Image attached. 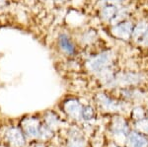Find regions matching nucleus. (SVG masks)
<instances>
[{"label":"nucleus","mask_w":148,"mask_h":147,"mask_svg":"<svg viewBox=\"0 0 148 147\" xmlns=\"http://www.w3.org/2000/svg\"><path fill=\"white\" fill-rule=\"evenodd\" d=\"M112 61H113V54L110 51H105L90 59L88 61V67L91 71L101 73L108 69Z\"/></svg>","instance_id":"f257e3e1"},{"label":"nucleus","mask_w":148,"mask_h":147,"mask_svg":"<svg viewBox=\"0 0 148 147\" xmlns=\"http://www.w3.org/2000/svg\"><path fill=\"white\" fill-rule=\"evenodd\" d=\"M142 81V75L135 72H123L116 74L110 86H133Z\"/></svg>","instance_id":"f03ea898"},{"label":"nucleus","mask_w":148,"mask_h":147,"mask_svg":"<svg viewBox=\"0 0 148 147\" xmlns=\"http://www.w3.org/2000/svg\"><path fill=\"white\" fill-rule=\"evenodd\" d=\"M110 131L114 136H116L118 138L121 136L126 139V137L128 136L130 132V124L125 118L118 116L112 120L111 124H110Z\"/></svg>","instance_id":"7ed1b4c3"},{"label":"nucleus","mask_w":148,"mask_h":147,"mask_svg":"<svg viewBox=\"0 0 148 147\" xmlns=\"http://www.w3.org/2000/svg\"><path fill=\"white\" fill-rule=\"evenodd\" d=\"M97 102L104 111L106 112H118L121 110V103L114 100L112 97L106 94H98L97 95Z\"/></svg>","instance_id":"20e7f679"},{"label":"nucleus","mask_w":148,"mask_h":147,"mask_svg":"<svg viewBox=\"0 0 148 147\" xmlns=\"http://www.w3.org/2000/svg\"><path fill=\"white\" fill-rule=\"evenodd\" d=\"M133 30V25L130 21H121V22L116 24L112 29V34L114 37L121 40H128L131 38Z\"/></svg>","instance_id":"39448f33"},{"label":"nucleus","mask_w":148,"mask_h":147,"mask_svg":"<svg viewBox=\"0 0 148 147\" xmlns=\"http://www.w3.org/2000/svg\"><path fill=\"white\" fill-rule=\"evenodd\" d=\"M126 147H148V136L136 130H130L125 139Z\"/></svg>","instance_id":"423d86ee"},{"label":"nucleus","mask_w":148,"mask_h":147,"mask_svg":"<svg viewBox=\"0 0 148 147\" xmlns=\"http://www.w3.org/2000/svg\"><path fill=\"white\" fill-rule=\"evenodd\" d=\"M82 106L77 100H68L64 103V111L70 118L79 120L82 113Z\"/></svg>","instance_id":"0eeeda50"},{"label":"nucleus","mask_w":148,"mask_h":147,"mask_svg":"<svg viewBox=\"0 0 148 147\" xmlns=\"http://www.w3.org/2000/svg\"><path fill=\"white\" fill-rule=\"evenodd\" d=\"M23 127L27 135L31 137H39L40 125L37 118H27V120H25L23 122Z\"/></svg>","instance_id":"6e6552de"},{"label":"nucleus","mask_w":148,"mask_h":147,"mask_svg":"<svg viewBox=\"0 0 148 147\" xmlns=\"http://www.w3.org/2000/svg\"><path fill=\"white\" fill-rule=\"evenodd\" d=\"M6 137L9 143L12 144L13 146L21 147L25 144V138H24L23 133L17 129H9L6 134Z\"/></svg>","instance_id":"1a4fd4ad"},{"label":"nucleus","mask_w":148,"mask_h":147,"mask_svg":"<svg viewBox=\"0 0 148 147\" xmlns=\"http://www.w3.org/2000/svg\"><path fill=\"white\" fill-rule=\"evenodd\" d=\"M121 94H123V97L126 100L130 101H141L144 97V94H143L142 90L136 89V88H125L121 90Z\"/></svg>","instance_id":"9d476101"},{"label":"nucleus","mask_w":148,"mask_h":147,"mask_svg":"<svg viewBox=\"0 0 148 147\" xmlns=\"http://www.w3.org/2000/svg\"><path fill=\"white\" fill-rule=\"evenodd\" d=\"M58 44L60 46V49H62L63 53L67 54H72L75 51V47H74L73 42H71V40L68 38V36L66 35H61L58 39Z\"/></svg>","instance_id":"9b49d317"},{"label":"nucleus","mask_w":148,"mask_h":147,"mask_svg":"<svg viewBox=\"0 0 148 147\" xmlns=\"http://www.w3.org/2000/svg\"><path fill=\"white\" fill-rule=\"evenodd\" d=\"M147 28H148V22H147V21H144V20L140 21V22L138 23L134 28H133L131 38H132V39H134L135 41H139L140 38H141L142 36L145 34Z\"/></svg>","instance_id":"f8f14e48"},{"label":"nucleus","mask_w":148,"mask_h":147,"mask_svg":"<svg viewBox=\"0 0 148 147\" xmlns=\"http://www.w3.org/2000/svg\"><path fill=\"white\" fill-rule=\"evenodd\" d=\"M67 147H86L85 139L82 134L74 130V133L70 134V140L68 141Z\"/></svg>","instance_id":"ddd939ff"},{"label":"nucleus","mask_w":148,"mask_h":147,"mask_svg":"<svg viewBox=\"0 0 148 147\" xmlns=\"http://www.w3.org/2000/svg\"><path fill=\"white\" fill-rule=\"evenodd\" d=\"M116 10H118V9L114 5H108V6L104 7L101 12L102 18L105 19V20H113V18L114 17V15H116Z\"/></svg>","instance_id":"4468645a"},{"label":"nucleus","mask_w":148,"mask_h":147,"mask_svg":"<svg viewBox=\"0 0 148 147\" xmlns=\"http://www.w3.org/2000/svg\"><path fill=\"white\" fill-rule=\"evenodd\" d=\"M144 118H146V112L142 106H136L131 110V118L134 122L142 120Z\"/></svg>","instance_id":"2eb2a0df"},{"label":"nucleus","mask_w":148,"mask_h":147,"mask_svg":"<svg viewBox=\"0 0 148 147\" xmlns=\"http://www.w3.org/2000/svg\"><path fill=\"white\" fill-rule=\"evenodd\" d=\"M134 125H135V130H136V131L141 132L143 134L148 135V117L134 122Z\"/></svg>","instance_id":"dca6fc26"},{"label":"nucleus","mask_w":148,"mask_h":147,"mask_svg":"<svg viewBox=\"0 0 148 147\" xmlns=\"http://www.w3.org/2000/svg\"><path fill=\"white\" fill-rule=\"evenodd\" d=\"M81 117L86 122H90V120L95 118V110L91 106H86L82 109V113Z\"/></svg>","instance_id":"f3484780"},{"label":"nucleus","mask_w":148,"mask_h":147,"mask_svg":"<svg viewBox=\"0 0 148 147\" xmlns=\"http://www.w3.org/2000/svg\"><path fill=\"white\" fill-rule=\"evenodd\" d=\"M45 120H46V122H47V125H49L51 129H56L59 122L58 117H57L54 113H47Z\"/></svg>","instance_id":"a211bd4d"},{"label":"nucleus","mask_w":148,"mask_h":147,"mask_svg":"<svg viewBox=\"0 0 148 147\" xmlns=\"http://www.w3.org/2000/svg\"><path fill=\"white\" fill-rule=\"evenodd\" d=\"M52 136V131L49 125H40V132H39V137L42 139H49Z\"/></svg>","instance_id":"6ab92c4d"},{"label":"nucleus","mask_w":148,"mask_h":147,"mask_svg":"<svg viewBox=\"0 0 148 147\" xmlns=\"http://www.w3.org/2000/svg\"><path fill=\"white\" fill-rule=\"evenodd\" d=\"M139 44H142V46H148V28H147L146 32H145V34L139 39Z\"/></svg>","instance_id":"aec40b11"},{"label":"nucleus","mask_w":148,"mask_h":147,"mask_svg":"<svg viewBox=\"0 0 148 147\" xmlns=\"http://www.w3.org/2000/svg\"><path fill=\"white\" fill-rule=\"evenodd\" d=\"M105 3H107L108 5H116V4H119L121 3V1L123 0H103Z\"/></svg>","instance_id":"412c9836"},{"label":"nucleus","mask_w":148,"mask_h":147,"mask_svg":"<svg viewBox=\"0 0 148 147\" xmlns=\"http://www.w3.org/2000/svg\"><path fill=\"white\" fill-rule=\"evenodd\" d=\"M108 147H121L120 145H119L118 143H114V142H112V143H110L109 144V146Z\"/></svg>","instance_id":"4be33fe9"},{"label":"nucleus","mask_w":148,"mask_h":147,"mask_svg":"<svg viewBox=\"0 0 148 147\" xmlns=\"http://www.w3.org/2000/svg\"><path fill=\"white\" fill-rule=\"evenodd\" d=\"M36 147H46V146H45V145H42V144H38V145L36 146Z\"/></svg>","instance_id":"5701e85b"},{"label":"nucleus","mask_w":148,"mask_h":147,"mask_svg":"<svg viewBox=\"0 0 148 147\" xmlns=\"http://www.w3.org/2000/svg\"><path fill=\"white\" fill-rule=\"evenodd\" d=\"M4 3V0H0V5H1V4H3Z\"/></svg>","instance_id":"b1692460"},{"label":"nucleus","mask_w":148,"mask_h":147,"mask_svg":"<svg viewBox=\"0 0 148 147\" xmlns=\"http://www.w3.org/2000/svg\"><path fill=\"white\" fill-rule=\"evenodd\" d=\"M147 117H148V112H147Z\"/></svg>","instance_id":"393cba45"},{"label":"nucleus","mask_w":148,"mask_h":147,"mask_svg":"<svg viewBox=\"0 0 148 147\" xmlns=\"http://www.w3.org/2000/svg\"><path fill=\"white\" fill-rule=\"evenodd\" d=\"M59 1H61V0H59Z\"/></svg>","instance_id":"a878e982"}]
</instances>
